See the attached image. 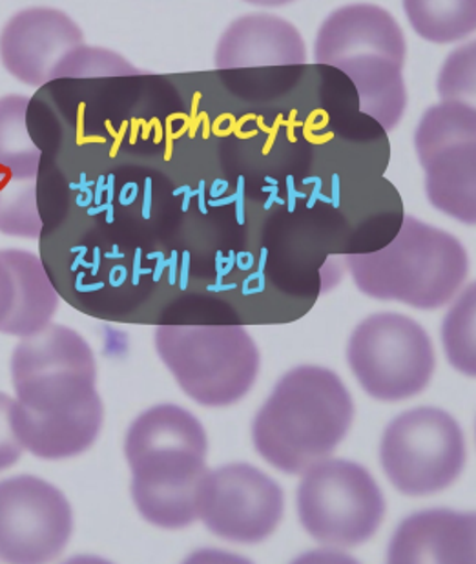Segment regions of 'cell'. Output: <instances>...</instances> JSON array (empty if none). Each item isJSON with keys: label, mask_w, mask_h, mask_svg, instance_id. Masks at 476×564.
<instances>
[{"label": "cell", "mask_w": 476, "mask_h": 564, "mask_svg": "<svg viewBox=\"0 0 476 564\" xmlns=\"http://www.w3.org/2000/svg\"><path fill=\"white\" fill-rule=\"evenodd\" d=\"M355 419V404L338 375L300 366L280 378L252 422L256 452L272 468L302 475L331 457Z\"/></svg>", "instance_id": "obj_2"}, {"label": "cell", "mask_w": 476, "mask_h": 564, "mask_svg": "<svg viewBox=\"0 0 476 564\" xmlns=\"http://www.w3.org/2000/svg\"><path fill=\"white\" fill-rule=\"evenodd\" d=\"M305 43L296 26L281 17L252 13L234 21L217 43V69L302 66Z\"/></svg>", "instance_id": "obj_15"}, {"label": "cell", "mask_w": 476, "mask_h": 564, "mask_svg": "<svg viewBox=\"0 0 476 564\" xmlns=\"http://www.w3.org/2000/svg\"><path fill=\"white\" fill-rule=\"evenodd\" d=\"M475 283L462 291L455 304L445 314L442 324V344L447 362L466 377L476 375L475 352Z\"/></svg>", "instance_id": "obj_20"}, {"label": "cell", "mask_w": 476, "mask_h": 564, "mask_svg": "<svg viewBox=\"0 0 476 564\" xmlns=\"http://www.w3.org/2000/svg\"><path fill=\"white\" fill-rule=\"evenodd\" d=\"M13 305V282L4 261L0 260V324L8 318Z\"/></svg>", "instance_id": "obj_25"}, {"label": "cell", "mask_w": 476, "mask_h": 564, "mask_svg": "<svg viewBox=\"0 0 476 564\" xmlns=\"http://www.w3.org/2000/svg\"><path fill=\"white\" fill-rule=\"evenodd\" d=\"M475 143L476 110L469 102L434 105L414 132L429 202L466 225L476 221Z\"/></svg>", "instance_id": "obj_10"}, {"label": "cell", "mask_w": 476, "mask_h": 564, "mask_svg": "<svg viewBox=\"0 0 476 564\" xmlns=\"http://www.w3.org/2000/svg\"><path fill=\"white\" fill-rule=\"evenodd\" d=\"M30 99L0 97V176L15 182H35L41 152L28 132Z\"/></svg>", "instance_id": "obj_18"}, {"label": "cell", "mask_w": 476, "mask_h": 564, "mask_svg": "<svg viewBox=\"0 0 476 564\" xmlns=\"http://www.w3.org/2000/svg\"><path fill=\"white\" fill-rule=\"evenodd\" d=\"M74 533V510L57 486L33 475L0 480V560L46 563Z\"/></svg>", "instance_id": "obj_12"}, {"label": "cell", "mask_w": 476, "mask_h": 564, "mask_svg": "<svg viewBox=\"0 0 476 564\" xmlns=\"http://www.w3.org/2000/svg\"><path fill=\"white\" fill-rule=\"evenodd\" d=\"M403 11L414 32L429 43H455L475 32V0H458V2L405 0Z\"/></svg>", "instance_id": "obj_19"}, {"label": "cell", "mask_w": 476, "mask_h": 564, "mask_svg": "<svg viewBox=\"0 0 476 564\" xmlns=\"http://www.w3.org/2000/svg\"><path fill=\"white\" fill-rule=\"evenodd\" d=\"M347 362L369 397L403 402L428 388L436 355L419 322L403 314L376 313L350 335Z\"/></svg>", "instance_id": "obj_9"}, {"label": "cell", "mask_w": 476, "mask_h": 564, "mask_svg": "<svg viewBox=\"0 0 476 564\" xmlns=\"http://www.w3.org/2000/svg\"><path fill=\"white\" fill-rule=\"evenodd\" d=\"M207 452L205 427L180 405H154L132 422L125 457L132 469V501L144 521L163 530H183L197 521Z\"/></svg>", "instance_id": "obj_1"}, {"label": "cell", "mask_w": 476, "mask_h": 564, "mask_svg": "<svg viewBox=\"0 0 476 564\" xmlns=\"http://www.w3.org/2000/svg\"><path fill=\"white\" fill-rule=\"evenodd\" d=\"M17 402L39 415H75L102 408L96 357L88 341L64 325L50 324L22 338L11 357Z\"/></svg>", "instance_id": "obj_6"}, {"label": "cell", "mask_w": 476, "mask_h": 564, "mask_svg": "<svg viewBox=\"0 0 476 564\" xmlns=\"http://www.w3.org/2000/svg\"><path fill=\"white\" fill-rule=\"evenodd\" d=\"M356 288L370 299L433 311L466 282L469 258L455 236L405 216L397 238L375 252L347 256Z\"/></svg>", "instance_id": "obj_4"}, {"label": "cell", "mask_w": 476, "mask_h": 564, "mask_svg": "<svg viewBox=\"0 0 476 564\" xmlns=\"http://www.w3.org/2000/svg\"><path fill=\"white\" fill-rule=\"evenodd\" d=\"M13 404H15V400L11 399L10 394L0 391V471L15 466L24 452V447L17 438L13 424H11Z\"/></svg>", "instance_id": "obj_24"}, {"label": "cell", "mask_w": 476, "mask_h": 564, "mask_svg": "<svg viewBox=\"0 0 476 564\" xmlns=\"http://www.w3.org/2000/svg\"><path fill=\"white\" fill-rule=\"evenodd\" d=\"M105 405L75 415H39L15 400L11 424L17 438L33 457L64 460L88 452L101 435Z\"/></svg>", "instance_id": "obj_16"}, {"label": "cell", "mask_w": 476, "mask_h": 564, "mask_svg": "<svg viewBox=\"0 0 476 564\" xmlns=\"http://www.w3.org/2000/svg\"><path fill=\"white\" fill-rule=\"evenodd\" d=\"M0 260L4 261L13 282V305L8 318L0 324V333L19 338L37 335L52 324L58 307V296L48 274L33 252L6 249L0 251Z\"/></svg>", "instance_id": "obj_17"}, {"label": "cell", "mask_w": 476, "mask_h": 564, "mask_svg": "<svg viewBox=\"0 0 476 564\" xmlns=\"http://www.w3.org/2000/svg\"><path fill=\"white\" fill-rule=\"evenodd\" d=\"M285 511L281 486L250 464H227L203 475L197 488V519L230 543H263Z\"/></svg>", "instance_id": "obj_11"}, {"label": "cell", "mask_w": 476, "mask_h": 564, "mask_svg": "<svg viewBox=\"0 0 476 564\" xmlns=\"http://www.w3.org/2000/svg\"><path fill=\"white\" fill-rule=\"evenodd\" d=\"M139 69L121 55L113 54L110 50L90 48L83 46L75 54L69 55V59L61 69L58 79L66 77H101V75H138Z\"/></svg>", "instance_id": "obj_23"}, {"label": "cell", "mask_w": 476, "mask_h": 564, "mask_svg": "<svg viewBox=\"0 0 476 564\" xmlns=\"http://www.w3.org/2000/svg\"><path fill=\"white\" fill-rule=\"evenodd\" d=\"M0 182H2V176H0Z\"/></svg>", "instance_id": "obj_26"}, {"label": "cell", "mask_w": 476, "mask_h": 564, "mask_svg": "<svg viewBox=\"0 0 476 564\" xmlns=\"http://www.w3.org/2000/svg\"><path fill=\"white\" fill-rule=\"evenodd\" d=\"M154 344L180 388L207 408L236 404L260 373V349L238 325H164Z\"/></svg>", "instance_id": "obj_5"}, {"label": "cell", "mask_w": 476, "mask_h": 564, "mask_svg": "<svg viewBox=\"0 0 476 564\" xmlns=\"http://www.w3.org/2000/svg\"><path fill=\"white\" fill-rule=\"evenodd\" d=\"M439 94L444 101H475V43L456 50L440 69Z\"/></svg>", "instance_id": "obj_22"}, {"label": "cell", "mask_w": 476, "mask_h": 564, "mask_svg": "<svg viewBox=\"0 0 476 564\" xmlns=\"http://www.w3.org/2000/svg\"><path fill=\"white\" fill-rule=\"evenodd\" d=\"M302 475L298 517L314 541L328 549H355L378 532L386 516V499L364 466L325 458Z\"/></svg>", "instance_id": "obj_7"}, {"label": "cell", "mask_w": 476, "mask_h": 564, "mask_svg": "<svg viewBox=\"0 0 476 564\" xmlns=\"http://www.w3.org/2000/svg\"><path fill=\"white\" fill-rule=\"evenodd\" d=\"M473 511L425 510L400 522L391 538V564H475L476 528Z\"/></svg>", "instance_id": "obj_14"}, {"label": "cell", "mask_w": 476, "mask_h": 564, "mask_svg": "<svg viewBox=\"0 0 476 564\" xmlns=\"http://www.w3.org/2000/svg\"><path fill=\"white\" fill-rule=\"evenodd\" d=\"M380 463L403 496H434L447 490L466 468V437L447 411L414 408L389 422L380 442Z\"/></svg>", "instance_id": "obj_8"}, {"label": "cell", "mask_w": 476, "mask_h": 564, "mask_svg": "<svg viewBox=\"0 0 476 564\" xmlns=\"http://www.w3.org/2000/svg\"><path fill=\"white\" fill-rule=\"evenodd\" d=\"M405 35L397 19L376 4H347L323 22L314 59L344 72L358 90L360 110L391 132L408 108L403 64Z\"/></svg>", "instance_id": "obj_3"}, {"label": "cell", "mask_w": 476, "mask_h": 564, "mask_svg": "<svg viewBox=\"0 0 476 564\" xmlns=\"http://www.w3.org/2000/svg\"><path fill=\"white\" fill-rule=\"evenodd\" d=\"M85 46L77 22L53 8H28L0 32V61L22 85L43 86L61 77L69 55Z\"/></svg>", "instance_id": "obj_13"}, {"label": "cell", "mask_w": 476, "mask_h": 564, "mask_svg": "<svg viewBox=\"0 0 476 564\" xmlns=\"http://www.w3.org/2000/svg\"><path fill=\"white\" fill-rule=\"evenodd\" d=\"M41 218L35 202V182H0V232L19 238H39Z\"/></svg>", "instance_id": "obj_21"}]
</instances>
